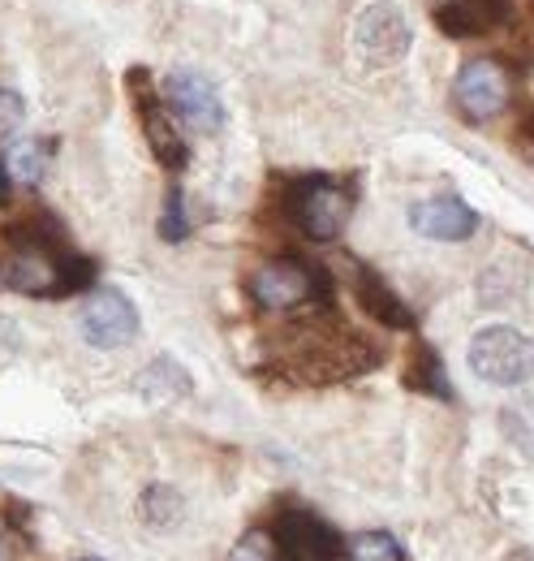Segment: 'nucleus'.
<instances>
[{
    "label": "nucleus",
    "instance_id": "nucleus-1",
    "mask_svg": "<svg viewBox=\"0 0 534 561\" xmlns=\"http://www.w3.org/2000/svg\"><path fill=\"white\" fill-rule=\"evenodd\" d=\"M285 363L306 385H336V380H353V376L380 367V351H371L367 337H358V333H349L340 324V329H328V333L306 329Z\"/></svg>",
    "mask_w": 534,
    "mask_h": 561
},
{
    "label": "nucleus",
    "instance_id": "nucleus-2",
    "mask_svg": "<svg viewBox=\"0 0 534 561\" xmlns=\"http://www.w3.org/2000/svg\"><path fill=\"white\" fill-rule=\"evenodd\" d=\"M285 216L311 238V242H333L340 238L345 220H349V191L333 182V178H298L289 191H285Z\"/></svg>",
    "mask_w": 534,
    "mask_h": 561
},
{
    "label": "nucleus",
    "instance_id": "nucleus-3",
    "mask_svg": "<svg viewBox=\"0 0 534 561\" xmlns=\"http://www.w3.org/2000/svg\"><path fill=\"white\" fill-rule=\"evenodd\" d=\"M466 358H469V371L478 380L500 385V389L526 385L534 376V342L526 333L509 329V324H491V329L474 333Z\"/></svg>",
    "mask_w": 534,
    "mask_h": 561
},
{
    "label": "nucleus",
    "instance_id": "nucleus-4",
    "mask_svg": "<svg viewBox=\"0 0 534 561\" xmlns=\"http://www.w3.org/2000/svg\"><path fill=\"white\" fill-rule=\"evenodd\" d=\"M333 280L320 264H302V260H271L251 277V298L264 311H298L311 302H328Z\"/></svg>",
    "mask_w": 534,
    "mask_h": 561
},
{
    "label": "nucleus",
    "instance_id": "nucleus-5",
    "mask_svg": "<svg viewBox=\"0 0 534 561\" xmlns=\"http://www.w3.org/2000/svg\"><path fill=\"white\" fill-rule=\"evenodd\" d=\"M82 342L95 351H121L138 337V307L117 289V285H100L91 289L82 316H78Z\"/></svg>",
    "mask_w": 534,
    "mask_h": 561
},
{
    "label": "nucleus",
    "instance_id": "nucleus-6",
    "mask_svg": "<svg viewBox=\"0 0 534 561\" xmlns=\"http://www.w3.org/2000/svg\"><path fill=\"white\" fill-rule=\"evenodd\" d=\"M453 100H457V113L474 126L500 117L509 108V100H513L509 70L500 61H491V57H474V61L462 66L457 82H453Z\"/></svg>",
    "mask_w": 534,
    "mask_h": 561
},
{
    "label": "nucleus",
    "instance_id": "nucleus-7",
    "mask_svg": "<svg viewBox=\"0 0 534 561\" xmlns=\"http://www.w3.org/2000/svg\"><path fill=\"white\" fill-rule=\"evenodd\" d=\"M130 95L134 104H138V117H142V135H147V147H151V156L164 164V169H186V160H190V147L186 139L177 135V126H173V117H169V104H164V95L151 87V73L147 70H130Z\"/></svg>",
    "mask_w": 534,
    "mask_h": 561
},
{
    "label": "nucleus",
    "instance_id": "nucleus-8",
    "mask_svg": "<svg viewBox=\"0 0 534 561\" xmlns=\"http://www.w3.org/2000/svg\"><path fill=\"white\" fill-rule=\"evenodd\" d=\"M271 545H276V561H340V536L311 510L276 514Z\"/></svg>",
    "mask_w": 534,
    "mask_h": 561
},
{
    "label": "nucleus",
    "instance_id": "nucleus-9",
    "mask_svg": "<svg viewBox=\"0 0 534 561\" xmlns=\"http://www.w3.org/2000/svg\"><path fill=\"white\" fill-rule=\"evenodd\" d=\"M164 104L199 135H216L224 126V100L220 91L211 87V78H202L195 70H173L164 78Z\"/></svg>",
    "mask_w": 534,
    "mask_h": 561
},
{
    "label": "nucleus",
    "instance_id": "nucleus-10",
    "mask_svg": "<svg viewBox=\"0 0 534 561\" xmlns=\"http://www.w3.org/2000/svg\"><path fill=\"white\" fill-rule=\"evenodd\" d=\"M409 22L397 4H367L358 26H353V44L367 61L375 66H397L400 57L409 53Z\"/></svg>",
    "mask_w": 534,
    "mask_h": 561
},
{
    "label": "nucleus",
    "instance_id": "nucleus-11",
    "mask_svg": "<svg viewBox=\"0 0 534 561\" xmlns=\"http://www.w3.org/2000/svg\"><path fill=\"white\" fill-rule=\"evenodd\" d=\"M409 225H414V233H422L431 242H466L478 229V211L462 204L457 195H436V199H418L409 208Z\"/></svg>",
    "mask_w": 534,
    "mask_h": 561
},
{
    "label": "nucleus",
    "instance_id": "nucleus-12",
    "mask_svg": "<svg viewBox=\"0 0 534 561\" xmlns=\"http://www.w3.org/2000/svg\"><path fill=\"white\" fill-rule=\"evenodd\" d=\"M513 22V0H449L436 9V26L453 39L491 35Z\"/></svg>",
    "mask_w": 534,
    "mask_h": 561
},
{
    "label": "nucleus",
    "instance_id": "nucleus-13",
    "mask_svg": "<svg viewBox=\"0 0 534 561\" xmlns=\"http://www.w3.org/2000/svg\"><path fill=\"white\" fill-rule=\"evenodd\" d=\"M57 255L61 251H39V247H13L4 264V285L31 298H57Z\"/></svg>",
    "mask_w": 534,
    "mask_h": 561
},
{
    "label": "nucleus",
    "instance_id": "nucleus-14",
    "mask_svg": "<svg viewBox=\"0 0 534 561\" xmlns=\"http://www.w3.org/2000/svg\"><path fill=\"white\" fill-rule=\"evenodd\" d=\"M353 294H358L362 311H367L375 324H384V329H397V333H409V329H414V311L405 307V298H400L397 289H393V285H388L384 277H375L371 268H358Z\"/></svg>",
    "mask_w": 534,
    "mask_h": 561
},
{
    "label": "nucleus",
    "instance_id": "nucleus-15",
    "mask_svg": "<svg viewBox=\"0 0 534 561\" xmlns=\"http://www.w3.org/2000/svg\"><path fill=\"white\" fill-rule=\"evenodd\" d=\"M190 371L177 363V358H169V354H160V358H151L138 376H134V393L142 398V402H151V407H169V402H182V398H190Z\"/></svg>",
    "mask_w": 534,
    "mask_h": 561
},
{
    "label": "nucleus",
    "instance_id": "nucleus-16",
    "mask_svg": "<svg viewBox=\"0 0 534 561\" xmlns=\"http://www.w3.org/2000/svg\"><path fill=\"white\" fill-rule=\"evenodd\" d=\"M405 389L427 393V398H440V402H453L449 371H444L440 354L431 351L427 342H414V351H409V363H405Z\"/></svg>",
    "mask_w": 534,
    "mask_h": 561
},
{
    "label": "nucleus",
    "instance_id": "nucleus-17",
    "mask_svg": "<svg viewBox=\"0 0 534 561\" xmlns=\"http://www.w3.org/2000/svg\"><path fill=\"white\" fill-rule=\"evenodd\" d=\"M138 514H142V523H147V527L169 531V527H177V523H182L186 501H182V492L169 489V484H151V489L138 496Z\"/></svg>",
    "mask_w": 534,
    "mask_h": 561
},
{
    "label": "nucleus",
    "instance_id": "nucleus-18",
    "mask_svg": "<svg viewBox=\"0 0 534 561\" xmlns=\"http://www.w3.org/2000/svg\"><path fill=\"white\" fill-rule=\"evenodd\" d=\"M48 156H53V142H44V139L13 142L9 156H4V169H9L13 182L39 186V182H44V169H48Z\"/></svg>",
    "mask_w": 534,
    "mask_h": 561
},
{
    "label": "nucleus",
    "instance_id": "nucleus-19",
    "mask_svg": "<svg viewBox=\"0 0 534 561\" xmlns=\"http://www.w3.org/2000/svg\"><path fill=\"white\" fill-rule=\"evenodd\" d=\"M345 561H405V549L397 545V536L388 531H358L340 545Z\"/></svg>",
    "mask_w": 534,
    "mask_h": 561
},
{
    "label": "nucleus",
    "instance_id": "nucleus-20",
    "mask_svg": "<svg viewBox=\"0 0 534 561\" xmlns=\"http://www.w3.org/2000/svg\"><path fill=\"white\" fill-rule=\"evenodd\" d=\"M95 285V264L86 255H73V251H61L57 255V298L66 294H82Z\"/></svg>",
    "mask_w": 534,
    "mask_h": 561
},
{
    "label": "nucleus",
    "instance_id": "nucleus-21",
    "mask_svg": "<svg viewBox=\"0 0 534 561\" xmlns=\"http://www.w3.org/2000/svg\"><path fill=\"white\" fill-rule=\"evenodd\" d=\"M504 432L526 458H534V398H522L504 411Z\"/></svg>",
    "mask_w": 534,
    "mask_h": 561
},
{
    "label": "nucleus",
    "instance_id": "nucleus-22",
    "mask_svg": "<svg viewBox=\"0 0 534 561\" xmlns=\"http://www.w3.org/2000/svg\"><path fill=\"white\" fill-rule=\"evenodd\" d=\"M160 238L164 242H186L190 238V216H186V195L173 186L164 195V211H160Z\"/></svg>",
    "mask_w": 534,
    "mask_h": 561
},
{
    "label": "nucleus",
    "instance_id": "nucleus-23",
    "mask_svg": "<svg viewBox=\"0 0 534 561\" xmlns=\"http://www.w3.org/2000/svg\"><path fill=\"white\" fill-rule=\"evenodd\" d=\"M229 561H276V545H271V531H246L237 545H233V553Z\"/></svg>",
    "mask_w": 534,
    "mask_h": 561
},
{
    "label": "nucleus",
    "instance_id": "nucleus-24",
    "mask_svg": "<svg viewBox=\"0 0 534 561\" xmlns=\"http://www.w3.org/2000/svg\"><path fill=\"white\" fill-rule=\"evenodd\" d=\"M22 117H26L22 95H18V91H9V87H0V139H9V135L22 126Z\"/></svg>",
    "mask_w": 534,
    "mask_h": 561
},
{
    "label": "nucleus",
    "instance_id": "nucleus-25",
    "mask_svg": "<svg viewBox=\"0 0 534 561\" xmlns=\"http://www.w3.org/2000/svg\"><path fill=\"white\" fill-rule=\"evenodd\" d=\"M26 514H31V510H26L22 501H4V523H9V527L26 531Z\"/></svg>",
    "mask_w": 534,
    "mask_h": 561
},
{
    "label": "nucleus",
    "instance_id": "nucleus-26",
    "mask_svg": "<svg viewBox=\"0 0 534 561\" xmlns=\"http://www.w3.org/2000/svg\"><path fill=\"white\" fill-rule=\"evenodd\" d=\"M9 195H13V178H9V169H4V156H0V204H9Z\"/></svg>",
    "mask_w": 534,
    "mask_h": 561
},
{
    "label": "nucleus",
    "instance_id": "nucleus-27",
    "mask_svg": "<svg viewBox=\"0 0 534 561\" xmlns=\"http://www.w3.org/2000/svg\"><path fill=\"white\" fill-rule=\"evenodd\" d=\"M509 561H534V553H513Z\"/></svg>",
    "mask_w": 534,
    "mask_h": 561
},
{
    "label": "nucleus",
    "instance_id": "nucleus-28",
    "mask_svg": "<svg viewBox=\"0 0 534 561\" xmlns=\"http://www.w3.org/2000/svg\"><path fill=\"white\" fill-rule=\"evenodd\" d=\"M4 333H9V320H0V337H4Z\"/></svg>",
    "mask_w": 534,
    "mask_h": 561
},
{
    "label": "nucleus",
    "instance_id": "nucleus-29",
    "mask_svg": "<svg viewBox=\"0 0 534 561\" xmlns=\"http://www.w3.org/2000/svg\"><path fill=\"white\" fill-rule=\"evenodd\" d=\"M4 558H9V553H4V545H0V561H4Z\"/></svg>",
    "mask_w": 534,
    "mask_h": 561
},
{
    "label": "nucleus",
    "instance_id": "nucleus-30",
    "mask_svg": "<svg viewBox=\"0 0 534 561\" xmlns=\"http://www.w3.org/2000/svg\"><path fill=\"white\" fill-rule=\"evenodd\" d=\"M82 561H104V558H82Z\"/></svg>",
    "mask_w": 534,
    "mask_h": 561
}]
</instances>
